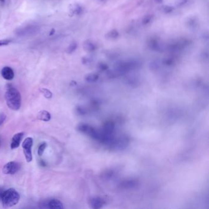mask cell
Wrapping results in <instances>:
<instances>
[{"mask_svg": "<svg viewBox=\"0 0 209 209\" xmlns=\"http://www.w3.org/2000/svg\"><path fill=\"white\" fill-rule=\"evenodd\" d=\"M11 42V40H9V39H3V40H0V47L8 45Z\"/></svg>", "mask_w": 209, "mask_h": 209, "instance_id": "16", "label": "cell"}, {"mask_svg": "<svg viewBox=\"0 0 209 209\" xmlns=\"http://www.w3.org/2000/svg\"><path fill=\"white\" fill-rule=\"evenodd\" d=\"M42 208L51 209H61L63 208V205L61 202L56 199H52L42 202L41 204Z\"/></svg>", "mask_w": 209, "mask_h": 209, "instance_id": "5", "label": "cell"}, {"mask_svg": "<svg viewBox=\"0 0 209 209\" xmlns=\"http://www.w3.org/2000/svg\"><path fill=\"white\" fill-rule=\"evenodd\" d=\"M47 143L44 142V143H41V145L39 146V148H38V155L39 156H41L43 153H44V151L47 147Z\"/></svg>", "mask_w": 209, "mask_h": 209, "instance_id": "14", "label": "cell"}, {"mask_svg": "<svg viewBox=\"0 0 209 209\" xmlns=\"http://www.w3.org/2000/svg\"><path fill=\"white\" fill-rule=\"evenodd\" d=\"M1 74L2 77L7 81H11L14 77V71L9 66L4 67L1 70Z\"/></svg>", "mask_w": 209, "mask_h": 209, "instance_id": "8", "label": "cell"}, {"mask_svg": "<svg viewBox=\"0 0 209 209\" xmlns=\"http://www.w3.org/2000/svg\"><path fill=\"white\" fill-rule=\"evenodd\" d=\"M40 164L42 165V166H43V167H45V166H46V162H45L44 161H43L42 160H41L40 161Z\"/></svg>", "mask_w": 209, "mask_h": 209, "instance_id": "19", "label": "cell"}, {"mask_svg": "<svg viewBox=\"0 0 209 209\" xmlns=\"http://www.w3.org/2000/svg\"><path fill=\"white\" fill-rule=\"evenodd\" d=\"M20 169V164L15 161H11L6 164L3 168V172L4 174L13 175L17 172Z\"/></svg>", "mask_w": 209, "mask_h": 209, "instance_id": "4", "label": "cell"}, {"mask_svg": "<svg viewBox=\"0 0 209 209\" xmlns=\"http://www.w3.org/2000/svg\"><path fill=\"white\" fill-rule=\"evenodd\" d=\"M40 91L41 92V93L43 95V96H44L46 98H47V99L52 98V93L49 90H48L47 88H42L40 89Z\"/></svg>", "mask_w": 209, "mask_h": 209, "instance_id": "12", "label": "cell"}, {"mask_svg": "<svg viewBox=\"0 0 209 209\" xmlns=\"http://www.w3.org/2000/svg\"><path fill=\"white\" fill-rule=\"evenodd\" d=\"M4 98L7 105L9 109L13 111H18L21 107V97L19 91L14 87L7 89Z\"/></svg>", "mask_w": 209, "mask_h": 209, "instance_id": "1", "label": "cell"}, {"mask_svg": "<svg viewBox=\"0 0 209 209\" xmlns=\"http://www.w3.org/2000/svg\"><path fill=\"white\" fill-rule=\"evenodd\" d=\"M5 190H3V189L2 188H0V199H1V198H2V196H3V193Z\"/></svg>", "mask_w": 209, "mask_h": 209, "instance_id": "20", "label": "cell"}, {"mask_svg": "<svg viewBox=\"0 0 209 209\" xmlns=\"http://www.w3.org/2000/svg\"><path fill=\"white\" fill-rule=\"evenodd\" d=\"M24 133H19L14 134L12 138V141L11 143V149H15L20 146L21 139L24 137Z\"/></svg>", "mask_w": 209, "mask_h": 209, "instance_id": "6", "label": "cell"}, {"mask_svg": "<svg viewBox=\"0 0 209 209\" xmlns=\"http://www.w3.org/2000/svg\"><path fill=\"white\" fill-rule=\"evenodd\" d=\"M85 46L86 47V49H87L88 50H93L94 49V46H93V44L91 43H86V44L85 45Z\"/></svg>", "mask_w": 209, "mask_h": 209, "instance_id": "18", "label": "cell"}, {"mask_svg": "<svg viewBox=\"0 0 209 209\" xmlns=\"http://www.w3.org/2000/svg\"><path fill=\"white\" fill-rule=\"evenodd\" d=\"M1 139H0V146H1Z\"/></svg>", "mask_w": 209, "mask_h": 209, "instance_id": "23", "label": "cell"}, {"mask_svg": "<svg viewBox=\"0 0 209 209\" xmlns=\"http://www.w3.org/2000/svg\"><path fill=\"white\" fill-rule=\"evenodd\" d=\"M33 144V139L31 138H26L22 142V148L25 159L28 163H30L33 160L32 147Z\"/></svg>", "mask_w": 209, "mask_h": 209, "instance_id": "3", "label": "cell"}, {"mask_svg": "<svg viewBox=\"0 0 209 209\" xmlns=\"http://www.w3.org/2000/svg\"><path fill=\"white\" fill-rule=\"evenodd\" d=\"M98 78H99V77L98 75L94 74H88L86 76L85 80L89 82H93L96 81L98 79Z\"/></svg>", "mask_w": 209, "mask_h": 209, "instance_id": "13", "label": "cell"}, {"mask_svg": "<svg viewBox=\"0 0 209 209\" xmlns=\"http://www.w3.org/2000/svg\"><path fill=\"white\" fill-rule=\"evenodd\" d=\"M76 48H77V45H76V43H73V44H71L69 46V47H68V49L67 50L68 53H71L72 52H73L74 50L76 49Z\"/></svg>", "mask_w": 209, "mask_h": 209, "instance_id": "15", "label": "cell"}, {"mask_svg": "<svg viewBox=\"0 0 209 209\" xmlns=\"http://www.w3.org/2000/svg\"><path fill=\"white\" fill-rule=\"evenodd\" d=\"M105 204L106 203L104 200L99 197L93 198L90 200V205L91 207L95 209L100 208L103 207L105 205Z\"/></svg>", "mask_w": 209, "mask_h": 209, "instance_id": "7", "label": "cell"}, {"mask_svg": "<svg viewBox=\"0 0 209 209\" xmlns=\"http://www.w3.org/2000/svg\"><path fill=\"white\" fill-rule=\"evenodd\" d=\"M6 118V115L4 113H0V126L3 125Z\"/></svg>", "mask_w": 209, "mask_h": 209, "instance_id": "17", "label": "cell"}, {"mask_svg": "<svg viewBox=\"0 0 209 209\" xmlns=\"http://www.w3.org/2000/svg\"><path fill=\"white\" fill-rule=\"evenodd\" d=\"M115 125L112 121H107L104 125L103 132L106 134L111 135L113 132Z\"/></svg>", "mask_w": 209, "mask_h": 209, "instance_id": "9", "label": "cell"}, {"mask_svg": "<svg viewBox=\"0 0 209 209\" xmlns=\"http://www.w3.org/2000/svg\"><path fill=\"white\" fill-rule=\"evenodd\" d=\"M138 184V182L136 180H128L121 183V185L125 188H133Z\"/></svg>", "mask_w": 209, "mask_h": 209, "instance_id": "11", "label": "cell"}, {"mask_svg": "<svg viewBox=\"0 0 209 209\" xmlns=\"http://www.w3.org/2000/svg\"><path fill=\"white\" fill-rule=\"evenodd\" d=\"M37 118L43 121H49L51 119V115L47 111H41L38 112Z\"/></svg>", "mask_w": 209, "mask_h": 209, "instance_id": "10", "label": "cell"}, {"mask_svg": "<svg viewBox=\"0 0 209 209\" xmlns=\"http://www.w3.org/2000/svg\"><path fill=\"white\" fill-rule=\"evenodd\" d=\"M53 30V31H52L51 33H50V35H52V34H53V33L55 32V30Z\"/></svg>", "mask_w": 209, "mask_h": 209, "instance_id": "21", "label": "cell"}, {"mask_svg": "<svg viewBox=\"0 0 209 209\" xmlns=\"http://www.w3.org/2000/svg\"><path fill=\"white\" fill-rule=\"evenodd\" d=\"M0 2L1 3H5V0H0Z\"/></svg>", "mask_w": 209, "mask_h": 209, "instance_id": "22", "label": "cell"}, {"mask_svg": "<svg viewBox=\"0 0 209 209\" xmlns=\"http://www.w3.org/2000/svg\"><path fill=\"white\" fill-rule=\"evenodd\" d=\"M20 200V194L14 188L5 190L1 198L4 208H10L17 204Z\"/></svg>", "mask_w": 209, "mask_h": 209, "instance_id": "2", "label": "cell"}]
</instances>
